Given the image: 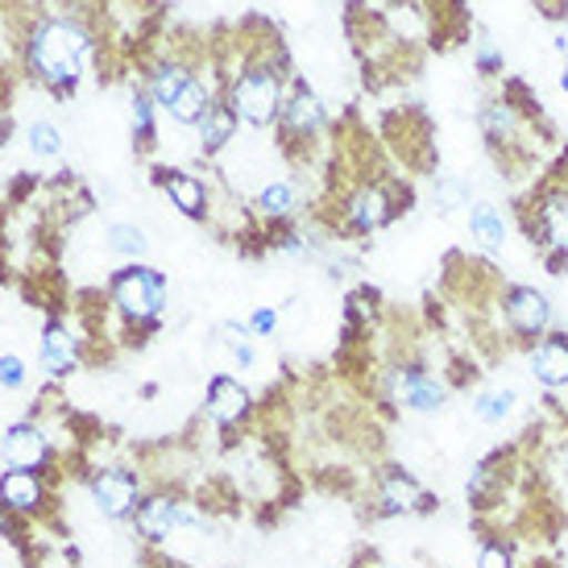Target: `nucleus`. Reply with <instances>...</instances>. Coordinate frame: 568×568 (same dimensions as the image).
Returning a JSON list of instances; mask_svg holds the SVG:
<instances>
[{
	"mask_svg": "<svg viewBox=\"0 0 568 568\" xmlns=\"http://www.w3.org/2000/svg\"><path fill=\"white\" fill-rule=\"evenodd\" d=\"M0 503H9L13 510H33L42 503V481L30 469H9L0 477Z\"/></svg>",
	"mask_w": 568,
	"mask_h": 568,
	"instance_id": "6ab92c4d",
	"label": "nucleus"
},
{
	"mask_svg": "<svg viewBox=\"0 0 568 568\" xmlns=\"http://www.w3.org/2000/svg\"><path fill=\"white\" fill-rule=\"evenodd\" d=\"M88 59V30L71 17H50L30 38V63L33 75H42L50 88H75Z\"/></svg>",
	"mask_w": 568,
	"mask_h": 568,
	"instance_id": "f257e3e1",
	"label": "nucleus"
},
{
	"mask_svg": "<svg viewBox=\"0 0 568 568\" xmlns=\"http://www.w3.org/2000/svg\"><path fill=\"white\" fill-rule=\"evenodd\" d=\"M469 233L477 237V245L481 250H503L506 245V221L503 212L489 204V200H474V207H469Z\"/></svg>",
	"mask_w": 568,
	"mask_h": 568,
	"instance_id": "f3484780",
	"label": "nucleus"
},
{
	"mask_svg": "<svg viewBox=\"0 0 568 568\" xmlns=\"http://www.w3.org/2000/svg\"><path fill=\"white\" fill-rule=\"evenodd\" d=\"M112 303H116V312L129 324H154L162 316V307H166V278L159 270L133 262V266L112 278Z\"/></svg>",
	"mask_w": 568,
	"mask_h": 568,
	"instance_id": "7ed1b4c3",
	"label": "nucleus"
},
{
	"mask_svg": "<svg viewBox=\"0 0 568 568\" xmlns=\"http://www.w3.org/2000/svg\"><path fill=\"white\" fill-rule=\"evenodd\" d=\"M138 477L129 474V469H100L92 477V498L95 506L109 515V519H125L138 510Z\"/></svg>",
	"mask_w": 568,
	"mask_h": 568,
	"instance_id": "6e6552de",
	"label": "nucleus"
},
{
	"mask_svg": "<svg viewBox=\"0 0 568 568\" xmlns=\"http://www.w3.org/2000/svg\"><path fill=\"white\" fill-rule=\"evenodd\" d=\"M515 403H519V395L510 386H494V390L474 395V415L481 424H506L515 415Z\"/></svg>",
	"mask_w": 568,
	"mask_h": 568,
	"instance_id": "4be33fe9",
	"label": "nucleus"
},
{
	"mask_svg": "<svg viewBox=\"0 0 568 568\" xmlns=\"http://www.w3.org/2000/svg\"><path fill=\"white\" fill-rule=\"evenodd\" d=\"M162 191L171 195V204L183 212V216H204L207 212V191L200 179H191V174L174 171V174H162Z\"/></svg>",
	"mask_w": 568,
	"mask_h": 568,
	"instance_id": "dca6fc26",
	"label": "nucleus"
},
{
	"mask_svg": "<svg viewBox=\"0 0 568 568\" xmlns=\"http://www.w3.org/2000/svg\"><path fill=\"white\" fill-rule=\"evenodd\" d=\"M432 494H427L407 469L390 465L386 474L378 477V515H419V510H432Z\"/></svg>",
	"mask_w": 568,
	"mask_h": 568,
	"instance_id": "0eeeda50",
	"label": "nucleus"
},
{
	"mask_svg": "<svg viewBox=\"0 0 568 568\" xmlns=\"http://www.w3.org/2000/svg\"><path fill=\"white\" fill-rule=\"evenodd\" d=\"M133 129H138V138H142V142L154 138V95L150 92L133 95Z\"/></svg>",
	"mask_w": 568,
	"mask_h": 568,
	"instance_id": "c85d7f7f",
	"label": "nucleus"
},
{
	"mask_svg": "<svg viewBox=\"0 0 568 568\" xmlns=\"http://www.w3.org/2000/svg\"><path fill=\"white\" fill-rule=\"evenodd\" d=\"M503 320L519 341H544L552 328V303L536 286H510L503 295Z\"/></svg>",
	"mask_w": 568,
	"mask_h": 568,
	"instance_id": "20e7f679",
	"label": "nucleus"
},
{
	"mask_svg": "<svg viewBox=\"0 0 568 568\" xmlns=\"http://www.w3.org/2000/svg\"><path fill=\"white\" fill-rule=\"evenodd\" d=\"M432 200H436V212L448 216V212H457V207L474 204V187H469V179L440 174V179H436V187H432Z\"/></svg>",
	"mask_w": 568,
	"mask_h": 568,
	"instance_id": "b1692460",
	"label": "nucleus"
},
{
	"mask_svg": "<svg viewBox=\"0 0 568 568\" xmlns=\"http://www.w3.org/2000/svg\"><path fill=\"white\" fill-rule=\"evenodd\" d=\"M560 88H565V92H568V67H565V71H560Z\"/></svg>",
	"mask_w": 568,
	"mask_h": 568,
	"instance_id": "72a5a7b5",
	"label": "nucleus"
},
{
	"mask_svg": "<svg viewBox=\"0 0 568 568\" xmlns=\"http://www.w3.org/2000/svg\"><path fill=\"white\" fill-rule=\"evenodd\" d=\"M207 109H212V92L204 88V80H187V88L174 95V104L166 112H171L179 125H200L207 116Z\"/></svg>",
	"mask_w": 568,
	"mask_h": 568,
	"instance_id": "aec40b11",
	"label": "nucleus"
},
{
	"mask_svg": "<svg viewBox=\"0 0 568 568\" xmlns=\"http://www.w3.org/2000/svg\"><path fill=\"white\" fill-rule=\"evenodd\" d=\"M75 357H80V348H75V336L63 328V324H50L47 336H42V362L54 378H63L75 369Z\"/></svg>",
	"mask_w": 568,
	"mask_h": 568,
	"instance_id": "a211bd4d",
	"label": "nucleus"
},
{
	"mask_svg": "<svg viewBox=\"0 0 568 568\" xmlns=\"http://www.w3.org/2000/svg\"><path fill=\"white\" fill-rule=\"evenodd\" d=\"M229 109L245 125H274L283 112V75L270 63H250L229 88Z\"/></svg>",
	"mask_w": 568,
	"mask_h": 568,
	"instance_id": "f03ea898",
	"label": "nucleus"
},
{
	"mask_svg": "<svg viewBox=\"0 0 568 568\" xmlns=\"http://www.w3.org/2000/svg\"><path fill=\"white\" fill-rule=\"evenodd\" d=\"M531 241H539V250L548 253L552 266L568 262V191H548L536 204V221H527Z\"/></svg>",
	"mask_w": 568,
	"mask_h": 568,
	"instance_id": "39448f33",
	"label": "nucleus"
},
{
	"mask_svg": "<svg viewBox=\"0 0 568 568\" xmlns=\"http://www.w3.org/2000/svg\"><path fill=\"white\" fill-rule=\"evenodd\" d=\"M30 145H33V154L50 159V154H59V150H63V138H59V129L50 125V121H33V125H30Z\"/></svg>",
	"mask_w": 568,
	"mask_h": 568,
	"instance_id": "cd10ccee",
	"label": "nucleus"
},
{
	"mask_svg": "<svg viewBox=\"0 0 568 568\" xmlns=\"http://www.w3.org/2000/svg\"><path fill=\"white\" fill-rule=\"evenodd\" d=\"M448 398V386L440 378H432L424 365H407L398 374V403L407 410H440Z\"/></svg>",
	"mask_w": 568,
	"mask_h": 568,
	"instance_id": "ddd939ff",
	"label": "nucleus"
},
{
	"mask_svg": "<svg viewBox=\"0 0 568 568\" xmlns=\"http://www.w3.org/2000/svg\"><path fill=\"white\" fill-rule=\"evenodd\" d=\"M477 568H515V548L506 539H489L477 556Z\"/></svg>",
	"mask_w": 568,
	"mask_h": 568,
	"instance_id": "c756f323",
	"label": "nucleus"
},
{
	"mask_svg": "<svg viewBox=\"0 0 568 568\" xmlns=\"http://www.w3.org/2000/svg\"><path fill=\"white\" fill-rule=\"evenodd\" d=\"M4 129H9V121H4V116H0V142H4Z\"/></svg>",
	"mask_w": 568,
	"mask_h": 568,
	"instance_id": "f704fd0d",
	"label": "nucleus"
},
{
	"mask_svg": "<svg viewBox=\"0 0 568 568\" xmlns=\"http://www.w3.org/2000/svg\"><path fill=\"white\" fill-rule=\"evenodd\" d=\"M274 324H278V316H274L270 307H257V312L250 316V328L257 332V336H270V332H274Z\"/></svg>",
	"mask_w": 568,
	"mask_h": 568,
	"instance_id": "2f4dec72",
	"label": "nucleus"
},
{
	"mask_svg": "<svg viewBox=\"0 0 568 568\" xmlns=\"http://www.w3.org/2000/svg\"><path fill=\"white\" fill-rule=\"evenodd\" d=\"M0 453H4V465H9V469H38V465L47 460V436L33 424H17L4 432Z\"/></svg>",
	"mask_w": 568,
	"mask_h": 568,
	"instance_id": "2eb2a0df",
	"label": "nucleus"
},
{
	"mask_svg": "<svg viewBox=\"0 0 568 568\" xmlns=\"http://www.w3.org/2000/svg\"><path fill=\"white\" fill-rule=\"evenodd\" d=\"M481 129H486V138L494 145L498 142H515L519 138V116H515V109L506 104V100H494V104H486V112H481Z\"/></svg>",
	"mask_w": 568,
	"mask_h": 568,
	"instance_id": "5701e85b",
	"label": "nucleus"
},
{
	"mask_svg": "<svg viewBox=\"0 0 568 568\" xmlns=\"http://www.w3.org/2000/svg\"><path fill=\"white\" fill-rule=\"evenodd\" d=\"M257 207H262V216H270V221H283V216H291V207H295V187L291 183H270L257 195Z\"/></svg>",
	"mask_w": 568,
	"mask_h": 568,
	"instance_id": "a878e982",
	"label": "nucleus"
},
{
	"mask_svg": "<svg viewBox=\"0 0 568 568\" xmlns=\"http://www.w3.org/2000/svg\"><path fill=\"white\" fill-rule=\"evenodd\" d=\"M109 250L125 253V257H142V253L150 250V241H145V233L138 229V224H112Z\"/></svg>",
	"mask_w": 568,
	"mask_h": 568,
	"instance_id": "bb28decb",
	"label": "nucleus"
},
{
	"mask_svg": "<svg viewBox=\"0 0 568 568\" xmlns=\"http://www.w3.org/2000/svg\"><path fill=\"white\" fill-rule=\"evenodd\" d=\"M133 523H138V531H142L150 544H159V539L171 536L174 527L200 523V515H195L187 503H179L174 494H154V498H145V503L133 510Z\"/></svg>",
	"mask_w": 568,
	"mask_h": 568,
	"instance_id": "423d86ee",
	"label": "nucleus"
},
{
	"mask_svg": "<svg viewBox=\"0 0 568 568\" xmlns=\"http://www.w3.org/2000/svg\"><path fill=\"white\" fill-rule=\"evenodd\" d=\"M390 216H395V200H390V191L378 187V183H365V187H357L345 200V221L353 233H374V229H382Z\"/></svg>",
	"mask_w": 568,
	"mask_h": 568,
	"instance_id": "9d476101",
	"label": "nucleus"
},
{
	"mask_svg": "<svg viewBox=\"0 0 568 568\" xmlns=\"http://www.w3.org/2000/svg\"><path fill=\"white\" fill-rule=\"evenodd\" d=\"M233 133H237V112L229 109V104H212L207 116L200 121V145L212 154V150L233 142Z\"/></svg>",
	"mask_w": 568,
	"mask_h": 568,
	"instance_id": "412c9836",
	"label": "nucleus"
},
{
	"mask_svg": "<svg viewBox=\"0 0 568 568\" xmlns=\"http://www.w3.org/2000/svg\"><path fill=\"white\" fill-rule=\"evenodd\" d=\"M191 71L183 63H166L154 71V83H150V95H154V104H162V109H171L174 95L187 88Z\"/></svg>",
	"mask_w": 568,
	"mask_h": 568,
	"instance_id": "393cba45",
	"label": "nucleus"
},
{
	"mask_svg": "<svg viewBox=\"0 0 568 568\" xmlns=\"http://www.w3.org/2000/svg\"><path fill=\"white\" fill-rule=\"evenodd\" d=\"M204 410H207V419H212V424L237 427V424H245V419H250L253 398L237 378L221 374V378H212V386H207Z\"/></svg>",
	"mask_w": 568,
	"mask_h": 568,
	"instance_id": "1a4fd4ad",
	"label": "nucleus"
},
{
	"mask_svg": "<svg viewBox=\"0 0 568 568\" xmlns=\"http://www.w3.org/2000/svg\"><path fill=\"white\" fill-rule=\"evenodd\" d=\"M278 121H283L286 138H316L320 129H324V104H320L307 88H295V92L283 100Z\"/></svg>",
	"mask_w": 568,
	"mask_h": 568,
	"instance_id": "4468645a",
	"label": "nucleus"
},
{
	"mask_svg": "<svg viewBox=\"0 0 568 568\" xmlns=\"http://www.w3.org/2000/svg\"><path fill=\"white\" fill-rule=\"evenodd\" d=\"M477 67H481L486 75H494V71H503V54H498L494 47H481L477 50Z\"/></svg>",
	"mask_w": 568,
	"mask_h": 568,
	"instance_id": "473e14b6",
	"label": "nucleus"
},
{
	"mask_svg": "<svg viewBox=\"0 0 568 568\" xmlns=\"http://www.w3.org/2000/svg\"><path fill=\"white\" fill-rule=\"evenodd\" d=\"M531 378L544 382L548 390L568 386V332H548L531 345Z\"/></svg>",
	"mask_w": 568,
	"mask_h": 568,
	"instance_id": "9b49d317",
	"label": "nucleus"
},
{
	"mask_svg": "<svg viewBox=\"0 0 568 568\" xmlns=\"http://www.w3.org/2000/svg\"><path fill=\"white\" fill-rule=\"evenodd\" d=\"M0 382H4V386H21V382H26L21 357H0Z\"/></svg>",
	"mask_w": 568,
	"mask_h": 568,
	"instance_id": "7c9ffc66",
	"label": "nucleus"
},
{
	"mask_svg": "<svg viewBox=\"0 0 568 568\" xmlns=\"http://www.w3.org/2000/svg\"><path fill=\"white\" fill-rule=\"evenodd\" d=\"M503 489H506V457L494 453V457L477 460L474 474H469V486H465V498L474 506L477 515H486L489 506L503 503Z\"/></svg>",
	"mask_w": 568,
	"mask_h": 568,
	"instance_id": "f8f14e48",
	"label": "nucleus"
}]
</instances>
